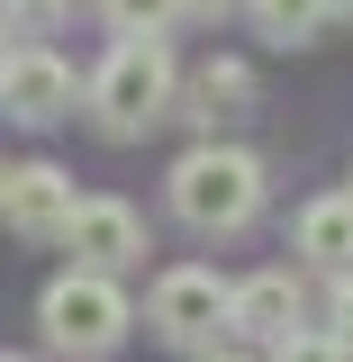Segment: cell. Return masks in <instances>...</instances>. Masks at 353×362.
I'll return each mask as SVG.
<instances>
[{"instance_id": "1", "label": "cell", "mask_w": 353, "mask_h": 362, "mask_svg": "<svg viewBox=\"0 0 353 362\" xmlns=\"http://www.w3.org/2000/svg\"><path fill=\"white\" fill-rule=\"evenodd\" d=\"M173 209L199 235H236V226L263 209V163L245 145H190L173 163Z\"/></svg>"}, {"instance_id": "2", "label": "cell", "mask_w": 353, "mask_h": 362, "mask_svg": "<svg viewBox=\"0 0 353 362\" xmlns=\"http://www.w3.org/2000/svg\"><path fill=\"white\" fill-rule=\"evenodd\" d=\"M91 109H100L109 136H145L163 109H173V54H163L154 37H118L109 64L91 73Z\"/></svg>"}, {"instance_id": "3", "label": "cell", "mask_w": 353, "mask_h": 362, "mask_svg": "<svg viewBox=\"0 0 353 362\" xmlns=\"http://www.w3.org/2000/svg\"><path fill=\"white\" fill-rule=\"evenodd\" d=\"M37 326H45L54 354H109V344L127 335V290H118L109 272H64L37 299Z\"/></svg>"}, {"instance_id": "4", "label": "cell", "mask_w": 353, "mask_h": 362, "mask_svg": "<svg viewBox=\"0 0 353 362\" xmlns=\"http://www.w3.org/2000/svg\"><path fill=\"white\" fill-rule=\"evenodd\" d=\"M226 299L236 290H218V272H163L154 281V335L163 344H218Z\"/></svg>"}, {"instance_id": "5", "label": "cell", "mask_w": 353, "mask_h": 362, "mask_svg": "<svg viewBox=\"0 0 353 362\" xmlns=\"http://www.w3.org/2000/svg\"><path fill=\"white\" fill-rule=\"evenodd\" d=\"M64 245L82 254V272H118V263H136V254H145V218H136L127 199H73Z\"/></svg>"}, {"instance_id": "6", "label": "cell", "mask_w": 353, "mask_h": 362, "mask_svg": "<svg viewBox=\"0 0 353 362\" xmlns=\"http://www.w3.org/2000/svg\"><path fill=\"white\" fill-rule=\"evenodd\" d=\"M0 109H9L18 127H54V118L73 109V73H64L45 45H18L9 73H0Z\"/></svg>"}, {"instance_id": "7", "label": "cell", "mask_w": 353, "mask_h": 362, "mask_svg": "<svg viewBox=\"0 0 353 362\" xmlns=\"http://www.w3.org/2000/svg\"><path fill=\"white\" fill-rule=\"evenodd\" d=\"M0 218L18 226V235H64V218H73V181L54 173V163H18L9 190H0Z\"/></svg>"}, {"instance_id": "8", "label": "cell", "mask_w": 353, "mask_h": 362, "mask_svg": "<svg viewBox=\"0 0 353 362\" xmlns=\"http://www.w3.org/2000/svg\"><path fill=\"white\" fill-rule=\"evenodd\" d=\"M226 326H245V335H299V281L290 272H254L236 299H226Z\"/></svg>"}, {"instance_id": "9", "label": "cell", "mask_w": 353, "mask_h": 362, "mask_svg": "<svg viewBox=\"0 0 353 362\" xmlns=\"http://www.w3.org/2000/svg\"><path fill=\"white\" fill-rule=\"evenodd\" d=\"M299 254L326 263L335 281L353 272V190H345V199H308V209H299Z\"/></svg>"}, {"instance_id": "10", "label": "cell", "mask_w": 353, "mask_h": 362, "mask_svg": "<svg viewBox=\"0 0 353 362\" xmlns=\"http://www.w3.org/2000/svg\"><path fill=\"white\" fill-rule=\"evenodd\" d=\"M245 109H254V73H245L236 54H218V64H199V73H190V118H199V127L245 118Z\"/></svg>"}, {"instance_id": "11", "label": "cell", "mask_w": 353, "mask_h": 362, "mask_svg": "<svg viewBox=\"0 0 353 362\" xmlns=\"http://www.w3.org/2000/svg\"><path fill=\"white\" fill-rule=\"evenodd\" d=\"M326 18H335V0H254V28L272 45H308Z\"/></svg>"}, {"instance_id": "12", "label": "cell", "mask_w": 353, "mask_h": 362, "mask_svg": "<svg viewBox=\"0 0 353 362\" xmlns=\"http://www.w3.org/2000/svg\"><path fill=\"white\" fill-rule=\"evenodd\" d=\"M100 9H109V28H118V37H163L190 0H100Z\"/></svg>"}, {"instance_id": "13", "label": "cell", "mask_w": 353, "mask_h": 362, "mask_svg": "<svg viewBox=\"0 0 353 362\" xmlns=\"http://www.w3.org/2000/svg\"><path fill=\"white\" fill-rule=\"evenodd\" d=\"M0 18H9V28H64L73 0H0Z\"/></svg>"}, {"instance_id": "14", "label": "cell", "mask_w": 353, "mask_h": 362, "mask_svg": "<svg viewBox=\"0 0 353 362\" xmlns=\"http://www.w3.org/2000/svg\"><path fill=\"white\" fill-rule=\"evenodd\" d=\"M272 362H353L345 344H335V335H281V354Z\"/></svg>"}, {"instance_id": "15", "label": "cell", "mask_w": 353, "mask_h": 362, "mask_svg": "<svg viewBox=\"0 0 353 362\" xmlns=\"http://www.w3.org/2000/svg\"><path fill=\"white\" fill-rule=\"evenodd\" d=\"M335 344H345V354H353V272H345V281H335Z\"/></svg>"}, {"instance_id": "16", "label": "cell", "mask_w": 353, "mask_h": 362, "mask_svg": "<svg viewBox=\"0 0 353 362\" xmlns=\"http://www.w3.org/2000/svg\"><path fill=\"white\" fill-rule=\"evenodd\" d=\"M9 54H18V45H9V37H0V73H9Z\"/></svg>"}, {"instance_id": "17", "label": "cell", "mask_w": 353, "mask_h": 362, "mask_svg": "<svg viewBox=\"0 0 353 362\" xmlns=\"http://www.w3.org/2000/svg\"><path fill=\"white\" fill-rule=\"evenodd\" d=\"M335 9H345V18H353V0H335Z\"/></svg>"}, {"instance_id": "18", "label": "cell", "mask_w": 353, "mask_h": 362, "mask_svg": "<svg viewBox=\"0 0 353 362\" xmlns=\"http://www.w3.org/2000/svg\"><path fill=\"white\" fill-rule=\"evenodd\" d=\"M0 362H28V354H0Z\"/></svg>"}, {"instance_id": "19", "label": "cell", "mask_w": 353, "mask_h": 362, "mask_svg": "<svg viewBox=\"0 0 353 362\" xmlns=\"http://www.w3.org/2000/svg\"><path fill=\"white\" fill-rule=\"evenodd\" d=\"M0 190H9V173H0Z\"/></svg>"}]
</instances>
